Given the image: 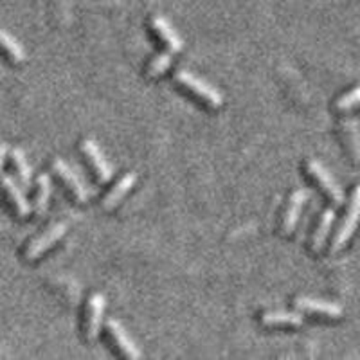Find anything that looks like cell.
<instances>
[{"instance_id":"obj_8","label":"cell","mask_w":360,"mask_h":360,"mask_svg":"<svg viewBox=\"0 0 360 360\" xmlns=\"http://www.w3.org/2000/svg\"><path fill=\"white\" fill-rule=\"evenodd\" d=\"M0 188H2L6 198H8L9 204L13 205V209H15V213H17L18 217H29V213L33 211V207H31V204H29L27 198H25L24 191L18 188L17 182H15L9 175H6V173H0Z\"/></svg>"},{"instance_id":"obj_18","label":"cell","mask_w":360,"mask_h":360,"mask_svg":"<svg viewBox=\"0 0 360 360\" xmlns=\"http://www.w3.org/2000/svg\"><path fill=\"white\" fill-rule=\"evenodd\" d=\"M11 159H13V166H15V169H17L18 173V179H20L22 186H24V188H29V186H31V179H33V169H31V166H29L24 152L18 150V148H15V150L11 152Z\"/></svg>"},{"instance_id":"obj_9","label":"cell","mask_w":360,"mask_h":360,"mask_svg":"<svg viewBox=\"0 0 360 360\" xmlns=\"http://www.w3.org/2000/svg\"><path fill=\"white\" fill-rule=\"evenodd\" d=\"M295 308L301 311H308V314H317L328 317V319H339L342 317L344 308L337 303H330V301H323V299H311V297H297L294 301Z\"/></svg>"},{"instance_id":"obj_1","label":"cell","mask_w":360,"mask_h":360,"mask_svg":"<svg viewBox=\"0 0 360 360\" xmlns=\"http://www.w3.org/2000/svg\"><path fill=\"white\" fill-rule=\"evenodd\" d=\"M175 82L179 83L180 86H184L186 90H189L195 98L200 99L202 103H205L207 107L211 108H220L224 105V98L221 94L214 89L211 83L204 82L202 78L195 76L189 70H179L175 72Z\"/></svg>"},{"instance_id":"obj_19","label":"cell","mask_w":360,"mask_h":360,"mask_svg":"<svg viewBox=\"0 0 360 360\" xmlns=\"http://www.w3.org/2000/svg\"><path fill=\"white\" fill-rule=\"evenodd\" d=\"M172 63H173L172 53H168V51H166V53H159L155 58H153L152 62H150V65H148L146 76L152 79L160 78V76H162V74L172 67Z\"/></svg>"},{"instance_id":"obj_7","label":"cell","mask_w":360,"mask_h":360,"mask_svg":"<svg viewBox=\"0 0 360 360\" xmlns=\"http://www.w3.org/2000/svg\"><path fill=\"white\" fill-rule=\"evenodd\" d=\"M107 332H108V337L114 340V344L117 346L119 352H121V355L127 356V359H131V360H137L143 356L141 349L135 346V342L130 339L128 332L124 330L123 324L119 323V321L108 319L107 321Z\"/></svg>"},{"instance_id":"obj_5","label":"cell","mask_w":360,"mask_h":360,"mask_svg":"<svg viewBox=\"0 0 360 360\" xmlns=\"http://www.w3.org/2000/svg\"><path fill=\"white\" fill-rule=\"evenodd\" d=\"M105 295L103 294H94L90 295L89 303H86L85 310V321H83V333H85V339L89 342L98 339L99 328H101L103 321V311H105Z\"/></svg>"},{"instance_id":"obj_12","label":"cell","mask_w":360,"mask_h":360,"mask_svg":"<svg viewBox=\"0 0 360 360\" xmlns=\"http://www.w3.org/2000/svg\"><path fill=\"white\" fill-rule=\"evenodd\" d=\"M135 182H137V175H135V172H128L127 175L121 176V179L114 184V188H112L110 191L105 195V198H103V207L114 209L119 202L123 200L124 195L130 193V189L134 188Z\"/></svg>"},{"instance_id":"obj_3","label":"cell","mask_w":360,"mask_h":360,"mask_svg":"<svg viewBox=\"0 0 360 360\" xmlns=\"http://www.w3.org/2000/svg\"><path fill=\"white\" fill-rule=\"evenodd\" d=\"M304 169H307L308 176L315 180V184L319 186V188L326 193L328 198H330L333 204H337V205L342 204L344 202L342 189H340V186L337 184V180L333 179L332 173L328 172V169L324 168L319 160L308 159L307 162H304Z\"/></svg>"},{"instance_id":"obj_14","label":"cell","mask_w":360,"mask_h":360,"mask_svg":"<svg viewBox=\"0 0 360 360\" xmlns=\"http://www.w3.org/2000/svg\"><path fill=\"white\" fill-rule=\"evenodd\" d=\"M333 220H335V211L332 207L324 209L319 221H317V227H315L314 234H311V250L314 252H321L323 250L328 234H330V229H332Z\"/></svg>"},{"instance_id":"obj_10","label":"cell","mask_w":360,"mask_h":360,"mask_svg":"<svg viewBox=\"0 0 360 360\" xmlns=\"http://www.w3.org/2000/svg\"><path fill=\"white\" fill-rule=\"evenodd\" d=\"M307 200H308L307 189H297V191L292 193L290 200H288L287 209H285V213H283V218H281V234H285V236L292 234V231H294L295 225H297L299 214H301V211H303V205Z\"/></svg>"},{"instance_id":"obj_2","label":"cell","mask_w":360,"mask_h":360,"mask_svg":"<svg viewBox=\"0 0 360 360\" xmlns=\"http://www.w3.org/2000/svg\"><path fill=\"white\" fill-rule=\"evenodd\" d=\"M360 221V184L356 186L355 191L352 195V200H349L348 211L344 214L342 224L339 225L335 236H333L332 242V252H339L346 243L349 242V238L355 233L356 225Z\"/></svg>"},{"instance_id":"obj_6","label":"cell","mask_w":360,"mask_h":360,"mask_svg":"<svg viewBox=\"0 0 360 360\" xmlns=\"http://www.w3.org/2000/svg\"><path fill=\"white\" fill-rule=\"evenodd\" d=\"M82 150L83 153H85L86 159H89V164L92 166V169H94L99 182H108V180L114 176V166L108 162L107 157L103 155L98 143H94L92 139H85L82 143Z\"/></svg>"},{"instance_id":"obj_11","label":"cell","mask_w":360,"mask_h":360,"mask_svg":"<svg viewBox=\"0 0 360 360\" xmlns=\"http://www.w3.org/2000/svg\"><path fill=\"white\" fill-rule=\"evenodd\" d=\"M53 168H54V172L58 173V176L62 179L63 184L69 188V191L72 193L76 200H79V202L89 200V191H86V188L83 186V182L78 179V175H76V173H74L65 162H63L62 159L54 160Z\"/></svg>"},{"instance_id":"obj_4","label":"cell","mask_w":360,"mask_h":360,"mask_svg":"<svg viewBox=\"0 0 360 360\" xmlns=\"http://www.w3.org/2000/svg\"><path fill=\"white\" fill-rule=\"evenodd\" d=\"M65 233H67L65 224L51 225L49 229L44 231L40 236L33 238V240L29 242V245L25 247V252H24L25 259H27V262H34V259H38L41 254H44L45 250H49L58 240H62Z\"/></svg>"},{"instance_id":"obj_17","label":"cell","mask_w":360,"mask_h":360,"mask_svg":"<svg viewBox=\"0 0 360 360\" xmlns=\"http://www.w3.org/2000/svg\"><path fill=\"white\" fill-rule=\"evenodd\" d=\"M51 191H53V186H51V179L49 175H40L38 176V191H37V197H34V205H33V211L41 217V214L47 211L49 207V200H51Z\"/></svg>"},{"instance_id":"obj_13","label":"cell","mask_w":360,"mask_h":360,"mask_svg":"<svg viewBox=\"0 0 360 360\" xmlns=\"http://www.w3.org/2000/svg\"><path fill=\"white\" fill-rule=\"evenodd\" d=\"M152 25H153V29H155V33L159 34L160 40L166 44V47H168L172 53H179V51H182V47H184V41H182V38L179 37V33H176L175 29H173V25L169 24L166 18L155 17L152 20Z\"/></svg>"},{"instance_id":"obj_16","label":"cell","mask_w":360,"mask_h":360,"mask_svg":"<svg viewBox=\"0 0 360 360\" xmlns=\"http://www.w3.org/2000/svg\"><path fill=\"white\" fill-rule=\"evenodd\" d=\"M263 326H301L303 317L290 311H266L262 315Z\"/></svg>"},{"instance_id":"obj_15","label":"cell","mask_w":360,"mask_h":360,"mask_svg":"<svg viewBox=\"0 0 360 360\" xmlns=\"http://www.w3.org/2000/svg\"><path fill=\"white\" fill-rule=\"evenodd\" d=\"M0 51L11 60L13 63H24L25 62V49L18 44L15 37L6 33L4 29H0Z\"/></svg>"},{"instance_id":"obj_21","label":"cell","mask_w":360,"mask_h":360,"mask_svg":"<svg viewBox=\"0 0 360 360\" xmlns=\"http://www.w3.org/2000/svg\"><path fill=\"white\" fill-rule=\"evenodd\" d=\"M6 157H8V144L0 143V173H2V168H4Z\"/></svg>"},{"instance_id":"obj_20","label":"cell","mask_w":360,"mask_h":360,"mask_svg":"<svg viewBox=\"0 0 360 360\" xmlns=\"http://www.w3.org/2000/svg\"><path fill=\"white\" fill-rule=\"evenodd\" d=\"M360 105V85H356L355 89H352L349 92L340 96L335 101V110L339 112H348L352 108L359 107Z\"/></svg>"}]
</instances>
